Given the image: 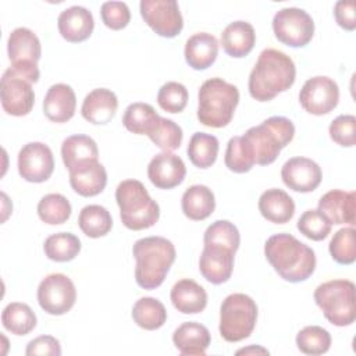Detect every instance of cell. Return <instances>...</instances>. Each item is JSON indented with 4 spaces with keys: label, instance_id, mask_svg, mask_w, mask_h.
Returning a JSON list of instances; mask_svg holds the SVG:
<instances>
[{
    "label": "cell",
    "instance_id": "43",
    "mask_svg": "<svg viewBox=\"0 0 356 356\" xmlns=\"http://www.w3.org/2000/svg\"><path fill=\"white\" fill-rule=\"evenodd\" d=\"M188 89L185 85L170 81L164 83L157 93V103L159 106L167 113H181L188 103Z\"/></svg>",
    "mask_w": 356,
    "mask_h": 356
},
{
    "label": "cell",
    "instance_id": "5",
    "mask_svg": "<svg viewBox=\"0 0 356 356\" xmlns=\"http://www.w3.org/2000/svg\"><path fill=\"white\" fill-rule=\"evenodd\" d=\"M239 103V90L222 78L204 81L197 93V120L210 128L227 127Z\"/></svg>",
    "mask_w": 356,
    "mask_h": 356
},
{
    "label": "cell",
    "instance_id": "13",
    "mask_svg": "<svg viewBox=\"0 0 356 356\" xmlns=\"http://www.w3.org/2000/svg\"><path fill=\"white\" fill-rule=\"evenodd\" d=\"M339 100V88L330 76H313L309 78L300 92V106L313 115H323L332 111Z\"/></svg>",
    "mask_w": 356,
    "mask_h": 356
},
{
    "label": "cell",
    "instance_id": "1",
    "mask_svg": "<svg viewBox=\"0 0 356 356\" xmlns=\"http://www.w3.org/2000/svg\"><path fill=\"white\" fill-rule=\"evenodd\" d=\"M264 256L282 280L293 284L306 281L316 268L314 250L291 234L271 235L264 243Z\"/></svg>",
    "mask_w": 356,
    "mask_h": 356
},
{
    "label": "cell",
    "instance_id": "11",
    "mask_svg": "<svg viewBox=\"0 0 356 356\" xmlns=\"http://www.w3.org/2000/svg\"><path fill=\"white\" fill-rule=\"evenodd\" d=\"M76 289L70 277L61 273L46 275L38 286L39 306L49 314L61 316L72 309Z\"/></svg>",
    "mask_w": 356,
    "mask_h": 356
},
{
    "label": "cell",
    "instance_id": "49",
    "mask_svg": "<svg viewBox=\"0 0 356 356\" xmlns=\"http://www.w3.org/2000/svg\"><path fill=\"white\" fill-rule=\"evenodd\" d=\"M248 355V353H261V355H268V350L261 348V346H249V348H243V349H239L236 352V355Z\"/></svg>",
    "mask_w": 356,
    "mask_h": 356
},
{
    "label": "cell",
    "instance_id": "37",
    "mask_svg": "<svg viewBox=\"0 0 356 356\" xmlns=\"http://www.w3.org/2000/svg\"><path fill=\"white\" fill-rule=\"evenodd\" d=\"M71 203L61 193L44 195L38 203L39 218L49 225L64 224L71 216Z\"/></svg>",
    "mask_w": 356,
    "mask_h": 356
},
{
    "label": "cell",
    "instance_id": "8",
    "mask_svg": "<svg viewBox=\"0 0 356 356\" xmlns=\"http://www.w3.org/2000/svg\"><path fill=\"white\" fill-rule=\"evenodd\" d=\"M257 321V305L245 293L228 295L220 307V335L227 342H239L253 332Z\"/></svg>",
    "mask_w": 356,
    "mask_h": 356
},
{
    "label": "cell",
    "instance_id": "28",
    "mask_svg": "<svg viewBox=\"0 0 356 356\" xmlns=\"http://www.w3.org/2000/svg\"><path fill=\"white\" fill-rule=\"evenodd\" d=\"M254 42V28L246 21H234L228 24L221 33V46L224 51L234 58L248 56L252 51Z\"/></svg>",
    "mask_w": 356,
    "mask_h": 356
},
{
    "label": "cell",
    "instance_id": "25",
    "mask_svg": "<svg viewBox=\"0 0 356 356\" xmlns=\"http://www.w3.org/2000/svg\"><path fill=\"white\" fill-rule=\"evenodd\" d=\"M174 307L184 314H196L207 305V292L196 281L182 278L174 284L170 293Z\"/></svg>",
    "mask_w": 356,
    "mask_h": 356
},
{
    "label": "cell",
    "instance_id": "21",
    "mask_svg": "<svg viewBox=\"0 0 356 356\" xmlns=\"http://www.w3.org/2000/svg\"><path fill=\"white\" fill-rule=\"evenodd\" d=\"M118 108V99L115 93L106 88H97L89 92L82 103L81 114L90 124H108Z\"/></svg>",
    "mask_w": 356,
    "mask_h": 356
},
{
    "label": "cell",
    "instance_id": "10",
    "mask_svg": "<svg viewBox=\"0 0 356 356\" xmlns=\"http://www.w3.org/2000/svg\"><path fill=\"white\" fill-rule=\"evenodd\" d=\"M273 31L281 43L291 47H303L314 35V22L305 10L285 7L275 13Z\"/></svg>",
    "mask_w": 356,
    "mask_h": 356
},
{
    "label": "cell",
    "instance_id": "46",
    "mask_svg": "<svg viewBox=\"0 0 356 356\" xmlns=\"http://www.w3.org/2000/svg\"><path fill=\"white\" fill-rule=\"evenodd\" d=\"M225 165L228 167V170L236 172V174H243L252 170V167L254 165L249 157L246 156L242 142H241V136H234L228 140L227 145V150H225V157H224Z\"/></svg>",
    "mask_w": 356,
    "mask_h": 356
},
{
    "label": "cell",
    "instance_id": "47",
    "mask_svg": "<svg viewBox=\"0 0 356 356\" xmlns=\"http://www.w3.org/2000/svg\"><path fill=\"white\" fill-rule=\"evenodd\" d=\"M26 356H36V355H50V356H60L61 355V345L57 338L51 335H40L32 339L25 349Z\"/></svg>",
    "mask_w": 356,
    "mask_h": 356
},
{
    "label": "cell",
    "instance_id": "16",
    "mask_svg": "<svg viewBox=\"0 0 356 356\" xmlns=\"http://www.w3.org/2000/svg\"><path fill=\"white\" fill-rule=\"evenodd\" d=\"M282 182L295 192L307 193L314 191L323 178L320 165L307 157H292L281 168Z\"/></svg>",
    "mask_w": 356,
    "mask_h": 356
},
{
    "label": "cell",
    "instance_id": "44",
    "mask_svg": "<svg viewBox=\"0 0 356 356\" xmlns=\"http://www.w3.org/2000/svg\"><path fill=\"white\" fill-rule=\"evenodd\" d=\"M330 138L339 146L352 147L356 143V117L352 114L338 115L328 128Z\"/></svg>",
    "mask_w": 356,
    "mask_h": 356
},
{
    "label": "cell",
    "instance_id": "26",
    "mask_svg": "<svg viewBox=\"0 0 356 356\" xmlns=\"http://www.w3.org/2000/svg\"><path fill=\"white\" fill-rule=\"evenodd\" d=\"M184 54L189 67L197 71L206 70L217 58L218 40L211 33L197 32L186 40Z\"/></svg>",
    "mask_w": 356,
    "mask_h": 356
},
{
    "label": "cell",
    "instance_id": "6",
    "mask_svg": "<svg viewBox=\"0 0 356 356\" xmlns=\"http://www.w3.org/2000/svg\"><path fill=\"white\" fill-rule=\"evenodd\" d=\"M115 200L120 207V218L128 229H146L159 221L160 207L138 179L120 182L115 189Z\"/></svg>",
    "mask_w": 356,
    "mask_h": 356
},
{
    "label": "cell",
    "instance_id": "14",
    "mask_svg": "<svg viewBox=\"0 0 356 356\" xmlns=\"http://www.w3.org/2000/svg\"><path fill=\"white\" fill-rule=\"evenodd\" d=\"M0 100L3 110L10 115L22 117L29 114L35 104L32 83L7 68L1 76Z\"/></svg>",
    "mask_w": 356,
    "mask_h": 356
},
{
    "label": "cell",
    "instance_id": "2",
    "mask_svg": "<svg viewBox=\"0 0 356 356\" xmlns=\"http://www.w3.org/2000/svg\"><path fill=\"white\" fill-rule=\"evenodd\" d=\"M296 76L292 58L281 50L264 49L250 71L249 93L257 102H268L289 89Z\"/></svg>",
    "mask_w": 356,
    "mask_h": 356
},
{
    "label": "cell",
    "instance_id": "35",
    "mask_svg": "<svg viewBox=\"0 0 356 356\" xmlns=\"http://www.w3.org/2000/svg\"><path fill=\"white\" fill-rule=\"evenodd\" d=\"M159 118L160 115L150 104L136 102L131 103L125 108L122 115V124L132 134L149 135Z\"/></svg>",
    "mask_w": 356,
    "mask_h": 356
},
{
    "label": "cell",
    "instance_id": "40",
    "mask_svg": "<svg viewBox=\"0 0 356 356\" xmlns=\"http://www.w3.org/2000/svg\"><path fill=\"white\" fill-rule=\"evenodd\" d=\"M147 136L157 147L164 152H172L181 146L184 134L181 127L172 120L160 117Z\"/></svg>",
    "mask_w": 356,
    "mask_h": 356
},
{
    "label": "cell",
    "instance_id": "48",
    "mask_svg": "<svg viewBox=\"0 0 356 356\" xmlns=\"http://www.w3.org/2000/svg\"><path fill=\"white\" fill-rule=\"evenodd\" d=\"M334 15L337 24L346 29L353 31L356 28V17H355V1L353 0H339L335 3Z\"/></svg>",
    "mask_w": 356,
    "mask_h": 356
},
{
    "label": "cell",
    "instance_id": "19",
    "mask_svg": "<svg viewBox=\"0 0 356 356\" xmlns=\"http://www.w3.org/2000/svg\"><path fill=\"white\" fill-rule=\"evenodd\" d=\"M331 224H349L356 221V193L341 189H332L323 195L317 209Z\"/></svg>",
    "mask_w": 356,
    "mask_h": 356
},
{
    "label": "cell",
    "instance_id": "30",
    "mask_svg": "<svg viewBox=\"0 0 356 356\" xmlns=\"http://www.w3.org/2000/svg\"><path fill=\"white\" fill-rule=\"evenodd\" d=\"M181 207L189 220L202 221L210 217L216 209L214 193L206 185H192L184 192Z\"/></svg>",
    "mask_w": 356,
    "mask_h": 356
},
{
    "label": "cell",
    "instance_id": "20",
    "mask_svg": "<svg viewBox=\"0 0 356 356\" xmlns=\"http://www.w3.org/2000/svg\"><path fill=\"white\" fill-rule=\"evenodd\" d=\"M60 35L71 43L86 40L95 28L92 13L82 6H71L63 10L57 18Z\"/></svg>",
    "mask_w": 356,
    "mask_h": 356
},
{
    "label": "cell",
    "instance_id": "45",
    "mask_svg": "<svg viewBox=\"0 0 356 356\" xmlns=\"http://www.w3.org/2000/svg\"><path fill=\"white\" fill-rule=\"evenodd\" d=\"M103 24L114 31L125 28L131 19V11L124 1H106L100 7Z\"/></svg>",
    "mask_w": 356,
    "mask_h": 356
},
{
    "label": "cell",
    "instance_id": "31",
    "mask_svg": "<svg viewBox=\"0 0 356 356\" xmlns=\"http://www.w3.org/2000/svg\"><path fill=\"white\" fill-rule=\"evenodd\" d=\"M132 318L138 327L154 331L164 325L167 320V310L159 299L145 296L135 302L132 307Z\"/></svg>",
    "mask_w": 356,
    "mask_h": 356
},
{
    "label": "cell",
    "instance_id": "17",
    "mask_svg": "<svg viewBox=\"0 0 356 356\" xmlns=\"http://www.w3.org/2000/svg\"><path fill=\"white\" fill-rule=\"evenodd\" d=\"M186 175L182 159L171 152L156 154L147 165V177L159 189H172L178 186Z\"/></svg>",
    "mask_w": 356,
    "mask_h": 356
},
{
    "label": "cell",
    "instance_id": "3",
    "mask_svg": "<svg viewBox=\"0 0 356 356\" xmlns=\"http://www.w3.org/2000/svg\"><path fill=\"white\" fill-rule=\"evenodd\" d=\"M295 136V125L286 117L274 115L264 120L260 125L249 128L241 142L243 150L253 164L268 165L275 161L281 149H284Z\"/></svg>",
    "mask_w": 356,
    "mask_h": 356
},
{
    "label": "cell",
    "instance_id": "33",
    "mask_svg": "<svg viewBox=\"0 0 356 356\" xmlns=\"http://www.w3.org/2000/svg\"><path fill=\"white\" fill-rule=\"evenodd\" d=\"M78 225L86 236L100 238L111 231L113 218L106 207L100 204H88L79 211Z\"/></svg>",
    "mask_w": 356,
    "mask_h": 356
},
{
    "label": "cell",
    "instance_id": "9",
    "mask_svg": "<svg viewBox=\"0 0 356 356\" xmlns=\"http://www.w3.org/2000/svg\"><path fill=\"white\" fill-rule=\"evenodd\" d=\"M7 53L11 61L8 68L14 74L28 79L31 83L39 81L38 61L42 54V46L33 31L24 26L11 31L7 40Z\"/></svg>",
    "mask_w": 356,
    "mask_h": 356
},
{
    "label": "cell",
    "instance_id": "7",
    "mask_svg": "<svg viewBox=\"0 0 356 356\" xmlns=\"http://www.w3.org/2000/svg\"><path fill=\"white\" fill-rule=\"evenodd\" d=\"M314 302L324 317L337 327L350 325L356 318L355 284L349 280H331L314 291Z\"/></svg>",
    "mask_w": 356,
    "mask_h": 356
},
{
    "label": "cell",
    "instance_id": "24",
    "mask_svg": "<svg viewBox=\"0 0 356 356\" xmlns=\"http://www.w3.org/2000/svg\"><path fill=\"white\" fill-rule=\"evenodd\" d=\"M209 330L196 321L182 323L172 334V342L181 355L203 356L210 345Z\"/></svg>",
    "mask_w": 356,
    "mask_h": 356
},
{
    "label": "cell",
    "instance_id": "4",
    "mask_svg": "<svg viewBox=\"0 0 356 356\" xmlns=\"http://www.w3.org/2000/svg\"><path fill=\"white\" fill-rule=\"evenodd\" d=\"M132 254L136 260L135 281L143 289L159 288L177 257L175 246L163 236L138 239L132 246Z\"/></svg>",
    "mask_w": 356,
    "mask_h": 356
},
{
    "label": "cell",
    "instance_id": "29",
    "mask_svg": "<svg viewBox=\"0 0 356 356\" xmlns=\"http://www.w3.org/2000/svg\"><path fill=\"white\" fill-rule=\"evenodd\" d=\"M99 149L96 142L88 135H71L63 140L61 159L68 171L97 160Z\"/></svg>",
    "mask_w": 356,
    "mask_h": 356
},
{
    "label": "cell",
    "instance_id": "32",
    "mask_svg": "<svg viewBox=\"0 0 356 356\" xmlns=\"http://www.w3.org/2000/svg\"><path fill=\"white\" fill-rule=\"evenodd\" d=\"M218 139L214 135L204 132H195L188 143V157L197 168L211 167L218 154Z\"/></svg>",
    "mask_w": 356,
    "mask_h": 356
},
{
    "label": "cell",
    "instance_id": "18",
    "mask_svg": "<svg viewBox=\"0 0 356 356\" xmlns=\"http://www.w3.org/2000/svg\"><path fill=\"white\" fill-rule=\"evenodd\" d=\"M235 252L213 245H204L200 259L199 270L206 281L214 285L227 282L234 270Z\"/></svg>",
    "mask_w": 356,
    "mask_h": 356
},
{
    "label": "cell",
    "instance_id": "22",
    "mask_svg": "<svg viewBox=\"0 0 356 356\" xmlns=\"http://www.w3.org/2000/svg\"><path fill=\"white\" fill-rule=\"evenodd\" d=\"M76 108L74 89L67 83H54L47 89L43 99V113L53 122L70 121Z\"/></svg>",
    "mask_w": 356,
    "mask_h": 356
},
{
    "label": "cell",
    "instance_id": "36",
    "mask_svg": "<svg viewBox=\"0 0 356 356\" xmlns=\"http://www.w3.org/2000/svg\"><path fill=\"white\" fill-rule=\"evenodd\" d=\"M43 250L47 259L53 261H71L81 252V241L71 232H57L44 241Z\"/></svg>",
    "mask_w": 356,
    "mask_h": 356
},
{
    "label": "cell",
    "instance_id": "12",
    "mask_svg": "<svg viewBox=\"0 0 356 356\" xmlns=\"http://www.w3.org/2000/svg\"><path fill=\"white\" fill-rule=\"evenodd\" d=\"M145 22L163 38H175L184 28L182 14L175 0H142L139 4Z\"/></svg>",
    "mask_w": 356,
    "mask_h": 356
},
{
    "label": "cell",
    "instance_id": "41",
    "mask_svg": "<svg viewBox=\"0 0 356 356\" xmlns=\"http://www.w3.org/2000/svg\"><path fill=\"white\" fill-rule=\"evenodd\" d=\"M355 228L343 227L338 229L328 246L331 257L339 264H352L356 260V245H355Z\"/></svg>",
    "mask_w": 356,
    "mask_h": 356
},
{
    "label": "cell",
    "instance_id": "34",
    "mask_svg": "<svg viewBox=\"0 0 356 356\" xmlns=\"http://www.w3.org/2000/svg\"><path fill=\"white\" fill-rule=\"evenodd\" d=\"M1 324L14 335H26L36 327V314L26 303L11 302L3 309Z\"/></svg>",
    "mask_w": 356,
    "mask_h": 356
},
{
    "label": "cell",
    "instance_id": "42",
    "mask_svg": "<svg viewBox=\"0 0 356 356\" xmlns=\"http://www.w3.org/2000/svg\"><path fill=\"white\" fill-rule=\"evenodd\" d=\"M332 224L316 209L306 210L298 220V229L312 241H323L331 232Z\"/></svg>",
    "mask_w": 356,
    "mask_h": 356
},
{
    "label": "cell",
    "instance_id": "15",
    "mask_svg": "<svg viewBox=\"0 0 356 356\" xmlns=\"http://www.w3.org/2000/svg\"><path fill=\"white\" fill-rule=\"evenodd\" d=\"M54 159L50 147L42 142H29L18 153V172L28 181L40 184L50 178Z\"/></svg>",
    "mask_w": 356,
    "mask_h": 356
},
{
    "label": "cell",
    "instance_id": "39",
    "mask_svg": "<svg viewBox=\"0 0 356 356\" xmlns=\"http://www.w3.org/2000/svg\"><path fill=\"white\" fill-rule=\"evenodd\" d=\"M296 346L305 355H323L331 346V335L320 325H307L298 332Z\"/></svg>",
    "mask_w": 356,
    "mask_h": 356
},
{
    "label": "cell",
    "instance_id": "27",
    "mask_svg": "<svg viewBox=\"0 0 356 356\" xmlns=\"http://www.w3.org/2000/svg\"><path fill=\"white\" fill-rule=\"evenodd\" d=\"M260 214L274 224H285L295 214L293 199L282 189L271 188L264 191L259 197Z\"/></svg>",
    "mask_w": 356,
    "mask_h": 356
},
{
    "label": "cell",
    "instance_id": "38",
    "mask_svg": "<svg viewBox=\"0 0 356 356\" xmlns=\"http://www.w3.org/2000/svg\"><path fill=\"white\" fill-rule=\"evenodd\" d=\"M241 235L238 228L228 220H217L207 227L203 235L204 245L221 246L236 252L239 248Z\"/></svg>",
    "mask_w": 356,
    "mask_h": 356
},
{
    "label": "cell",
    "instance_id": "23",
    "mask_svg": "<svg viewBox=\"0 0 356 356\" xmlns=\"http://www.w3.org/2000/svg\"><path fill=\"white\" fill-rule=\"evenodd\" d=\"M107 171L97 160L88 161L70 171V185L81 196H96L106 188Z\"/></svg>",
    "mask_w": 356,
    "mask_h": 356
}]
</instances>
